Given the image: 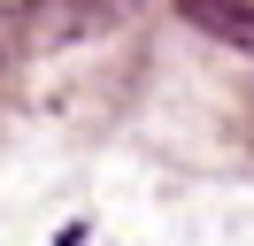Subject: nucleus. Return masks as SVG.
Returning <instances> with one entry per match:
<instances>
[{
    "mask_svg": "<svg viewBox=\"0 0 254 246\" xmlns=\"http://www.w3.org/2000/svg\"><path fill=\"white\" fill-rule=\"evenodd\" d=\"M177 15H185V23H200L208 39L254 54V0H177Z\"/></svg>",
    "mask_w": 254,
    "mask_h": 246,
    "instance_id": "f257e3e1",
    "label": "nucleus"
}]
</instances>
